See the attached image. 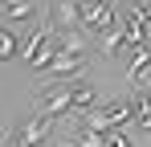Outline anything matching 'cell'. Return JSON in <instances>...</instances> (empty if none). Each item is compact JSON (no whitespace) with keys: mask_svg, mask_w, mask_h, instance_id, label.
<instances>
[{"mask_svg":"<svg viewBox=\"0 0 151 147\" xmlns=\"http://www.w3.org/2000/svg\"><path fill=\"white\" fill-rule=\"evenodd\" d=\"M21 57H25L33 70H49V61L57 57V49H53V24H49V17L33 29V37L29 41H21Z\"/></svg>","mask_w":151,"mask_h":147,"instance_id":"obj_1","label":"cell"},{"mask_svg":"<svg viewBox=\"0 0 151 147\" xmlns=\"http://www.w3.org/2000/svg\"><path fill=\"white\" fill-rule=\"evenodd\" d=\"M49 24H53V33L78 29V4L74 0H53L49 4Z\"/></svg>","mask_w":151,"mask_h":147,"instance_id":"obj_6","label":"cell"},{"mask_svg":"<svg viewBox=\"0 0 151 147\" xmlns=\"http://www.w3.org/2000/svg\"><path fill=\"white\" fill-rule=\"evenodd\" d=\"M151 66V45H139V49H131V57H127V82H143V74H147Z\"/></svg>","mask_w":151,"mask_h":147,"instance_id":"obj_9","label":"cell"},{"mask_svg":"<svg viewBox=\"0 0 151 147\" xmlns=\"http://www.w3.org/2000/svg\"><path fill=\"white\" fill-rule=\"evenodd\" d=\"M131 122L139 131H151V90H143V86L131 94Z\"/></svg>","mask_w":151,"mask_h":147,"instance_id":"obj_7","label":"cell"},{"mask_svg":"<svg viewBox=\"0 0 151 147\" xmlns=\"http://www.w3.org/2000/svg\"><path fill=\"white\" fill-rule=\"evenodd\" d=\"M127 119H131V102H106V106H94L82 122L94 131H119Z\"/></svg>","mask_w":151,"mask_h":147,"instance_id":"obj_4","label":"cell"},{"mask_svg":"<svg viewBox=\"0 0 151 147\" xmlns=\"http://www.w3.org/2000/svg\"><path fill=\"white\" fill-rule=\"evenodd\" d=\"M102 147H135V143L127 139L123 131H106V143H102Z\"/></svg>","mask_w":151,"mask_h":147,"instance_id":"obj_15","label":"cell"},{"mask_svg":"<svg viewBox=\"0 0 151 147\" xmlns=\"http://www.w3.org/2000/svg\"><path fill=\"white\" fill-rule=\"evenodd\" d=\"M37 110H41L45 119H61V115H70V110H74L70 86H65V82H45V86L37 90Z\"/></svg>","mask_w":151,"mask_h":147,"instance_id":"obj_3","label":"cell"},{"mask_svg":"<svg viewBox=\"0 0 151 147\" xmlns=\"http://www.w3.org/2000/svg\"><path fill=\"white\" fill-rule=\"evenodd\" d=\"M70 98H74V110H86V115L98 106V90H94L90 82H74V86H70Z\"/></svg>","mask_w":151,"mask_h":147,"instance_id":"obj_10","label":"cell"},{"mask_svg":"<svg viewBox=\"0 0 151 147\" xmlns=\"http://www.w3.org/2000/svg\"><path fill=\"white\" fill-rule=\"evenodd\" d=\"M21 53V41H17V33L8 29V24H0V61H12Z\"/></svg>","mask_w":151,"mask_h":147,"instance_id":"obj_13","label":"cell"},{"mask_svg":"<svg viewBox=\"0 0 151 147\" xmlns=\"http://www.w3.org/2000/svg\"><path fill=\"white\" fill-rule=\"evenodd\" d=\"M37 17V0H4V24H25Z\"/></svg>","mask_w":151,"mask_h":147,"instance_id":"obj_8","label":"cell"},{"mask_svg":"<svg viewBox=\"0 0 151 147\" xmlns=\"http://www.w3.org/2000/svg\"><path fill=\"white\" fill-rule=\"evenodd\" d=\"M98 45L110 53V57H119V53H127V37H123V24L114 21L106 33H98Z\"/></svg>","mask_w":151,"mask_h":147,"instance_id":"obj_11","label":"cell"},{"mask_svg":"<svg viewBox=\"0 0 151 147\" xmlns=\"http://www.w3.org/2000/svg\"><path fill=\"white\" fill-rule=\"evenodd\" d=\"M123 17H131V21H139L143 29H147V37H151V0H131V8H127Z\"/></svg>","mask_w":151,"mask_h":147,"instance_id":"obj_14","label":"cell"},{"mask_svg":"<svg viewBox=\"0 0 151 147\" xmlns=\"http://www.w3.org/2000/svg\"><path fill=\"white\" fill-rule=\"evenodd\" d=\"M0 24H4V0H0Z\"/></svg>","mask_w":151,"mask_h":147,"instance_id":"obj_16","label":"cell"},{"mask_svg":"<svg viewBox=\"0 0 151 147\" xmlns=\"http://www.w3.org/2000/svg\"><path fill=\"white\" fill-rule=\"evenodd\" d=\"M74 4H78V29H86L90 37L106 33L110 24L119 21V17H114V4H110V0H74Z\"/></svg>","mask_w":151,"mask_h":147,"instance_id":"obj_2","label":"cell"},{"mask_svg":"<svg viewBox=\"0 0 151 147\" xmlns=\"http://www.w3.org/2000/svg\"><path fill=\"white\" fill-rule=\"evenodd\" d=\"M82 45H86V37H82L78 29H65V33H53V49H57V53H82Z\"/></svg>","mask_w":151,"mask_h":147,"instance_id":"obj_12","label":"cell"},{"mask_svg":"<svg viewBox=\"0 0 151 147\" xmlns=\"http://www.w3.org/2000/svg\"><path fill=\"white\" fill-rule=\"evenodd\" d=\"M86 66H90L86 53H57V57L49 61V70H45V74H49V82H70V78H82Z\"/></svg>","mask_w":151,"mask_h":147,"instance_id":"obj_5","label":"cell"}]
</instances>
